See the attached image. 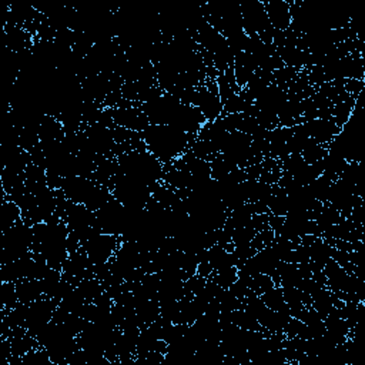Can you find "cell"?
<instances>
[{
    "instance_id": "6da1fadb",
    "label": "cell",
    "mask_w": 365,
    "mask_h": 365,
    "mask_svg": "<svg viewBox=\"0 0 365 365\" xmlns=\"http://www.w3.org/2000/svg\"><path fill=\"white\" fill-rule=\"evenodd\" d=\"M147 150L161 163L174 160L188 147V133L168 124H150L143 133Z\"/></svg>"
},
{
    "instance_id": "7a4b0ae2",
    "label": "cell",
    "mask_w": 365,
    "mask_h": 365,
    "mask_svg": "<svg viewBox=\"0 0 365 365\" xmlns=\"http://www.w3.org/2000/svg\"><path fill=\"white\" fill-rule=\"evenodd\" d=\"M118 238L120 237L117 235L98 232L94 237H91L87 242H84L81 248L93 265L104 264V262H108L113 258L114 252L117 251L120 245Z\"/></svg>"
},
{
    "instance_id": "3957f363",
    "label": "cell",
    "mask_w": 365,
    "mask_h": 365,
    "mask_svg": "<svg viewBox=\"0 0 365 365\" xmlns=\"http://www.w3.org/2000/svg\"><path fill=\"white\" fill-rule=\"evenodd\" d=\"M269 24L278 30L284 31L291 26V7L285 1H268L262 3Z\"/></svg>"
}]
</instances>
